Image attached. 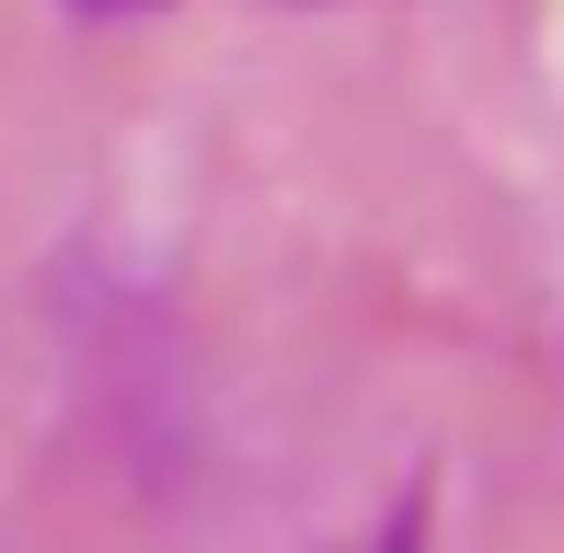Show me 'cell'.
Returning a JSON list of instances; mask_svg holds the SVG:
<instances>
[{"instance_id": "6da1fadb", "label": "cell", "mask_w": 564, "mask_h": 553, "mask_svg": "<svg viewBox=\"0 0 564 553\" xmlns=\"http://www.w3.org/2000/svg\"><path fill=\"white\" fill-rule=\"evenodd\" d=\"M82 12H150V0H82Z\"/></svg>"}]
</instances>
